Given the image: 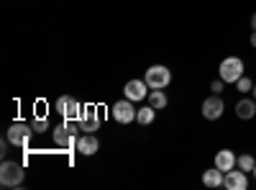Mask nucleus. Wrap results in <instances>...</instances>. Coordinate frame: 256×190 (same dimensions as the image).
I'll list each match as a JSON object with an SVG mask.
<instances>
[{
  "instance_id": "obj_1",
  "label": "nucleus",
  "mask_w": 256,
  "mask_h": 190,
  "mask_svg": "<svg viewBox=\"0 0 256 190\" xmlns=\"http://www.w3.org/2000/svg\"><path fill=\"white\" fill-rule=\"evenodd\" d=\"M77 129H80V121L64 118V123L54 129L56 146H62V149H72V146H77Z\"/></svg>"
},
{
  "instance_id": "obj_2",
  "label": "nucleus",
  "mask_w": 256,
  "mask_h": 190,
  "mask_svg": "<svg viewBox=\"0 0 256 190\" xmlns=\"http://www.w3.org/2000/svg\"><path fill=\"white\" fill-rule=\"evenodd\" d=\"M218 72H220L223 82H238L244 77V62H241V57H226L220 62Z\"/></svg>"
},
{
  "instance_id": "obj_3",
  "label": "nucleus",
  "mask_w": 256,
  "mask_h": 190,
  "mask_svg": "<svg viewBox=\"0 0 256 190\" xmlns=\"http://www.w3.org/2000/svg\"><path fill=\"white\" fill-rule=\"evenodd\" d=\"M146 85L152 88V90H164L169 85V80H172V72H169L164 65H154V67H148L146 70Z\"/></svg>"
},
{
  "instance_id": "obj_4",
  "label": "nucleus",
  "mask_w": 256,
  "mask_h": 190,
  "mask_svg": "<svg viewBox=\"0 0 256 190\" xmlns=\"http://www.w3.org/2000/svg\"><path fill=\"white\" fill-rule=\"evenodd\" d=\"M0 182H3L6 187H16L24 182V164L18 162H3V167H0Z\"/></svg>"
},
{
  "instance_id": "obj_5",
  "label": "nucleus",
  "mask_w": 256,
  "mask_h": 190,
  "mask_svg": "<svg viewBox=\"0 0 256 190\" xmlns=\"http://www.w3.org/2000/svg\"><path fill=\"white\" fill-rule=\"evenodd\" d=\"M34 136V126L31 123H24V121H16L10 129H8V141L16 144V146H28Z\"/></svg>"
},
{
  "instance_id": "obj_6",
  "label": "nucleus",
  "mask_w": 256,
  "mask_h": 190,
  "mask_svg": "<svg viewBox=\"0 0 256 190\" xmlns=\"http://www.w3.org/2000/svg\"><path fill=\"white\" fill-rule=\"evenodd\" d=\"M56 113H62L64 118L80 121V118H82V105H80L77 98H72V95H62V98L56 100Z\"/></svg>"
},
{
  "instance_id": "obj_7",
  "label": "nucleus",
  "mask_w": 256,
  "mask_h": 190,
  "mask_svg": "<svg viewBox=\"0 0 256 190\" xmlns=\"http://www.w3.org/2000/svg\"><path fill=\"white\" fill-rule=\"evenodd\" d=\"M223 98L218 95V93H212L210 98H205L202 100V116L208 118V121H216V118H220L223 116Z\"/></svg>"
},
{
  "instance_id": "obj_8",
  "label": "nucleus",
  "mask_w": 256,
  "mask_h": 190,
  "mask_svg": "<svg viewBox=\"0 0 256 190\" xmlns=\"http://www.w3.org/2000/svg\"><path fill=\"white\" fill-rule=\"evenodd\" d=\"M113 118L118 121V123H131V121H136V108H134V100H118L116 105H113Z\"/></svg>"
},
{
  "instance_id": "obj_9",
  "label": "nucleus",
  "mask_w": 256,
  "mask_h": 190,
  "mask_svg": "<svg viewBox=\"0 0 256 190\" xmlns=\"http://www.w3.org/2000/svg\"><path fill=\"white\" fill-rule=\"evenodd\" d=\"M98 126H100V116H98V111H95V105H88V108H82L80 131L92 134V131H98Z\"/></svg>"
},
{
  "instance_id": "obj_10",
  "label": "nucleus",
  "mask_w": 256,
  "mask_h": 190,
  "mask_svg": "<svg viewBox=\"0 0 256 190\" xmlns=\"http://www.w3.org/2000/svg\"><path fill=\"white\" fill-rule=\"evenodd\" d=\"M223 185L228 187V190H246V185H248V180H246V172L241 170H228L226 172V177H223Z\"/></svg>"
},
{
  "instance_id": "obj_11",
  "label": "nucleus",
  "mask_w": 256,
  "mask_h": 190,
  "mask_svg": "<svg viewBox=\"0 0 256 190\" xmlns=\"http://www.w3.org/2000/svg\"><path fill=\"white\" fill-rule=\"evenodd\" d=\"M146 88H148V85H146V80H131V82H126L123 93H126L128 100H144V98L148 95Z\"/></svg>"
},
{
  "instance_id": "obj_12",
  "label": "nucleus",
  "mask_w": 256,
  "mask_h": 190,
  "mask_svg": "<svg viewBox=\"0 0 256 190\" xmlns=\"http://www.w3.org/2000/svg\"><path fill=\"white\" fill-rule=\"evenodd\" d=\"M98 149H100V141H98V136H92V134H84V136H80V139H77V152H82L84 157L95 154Z\"/></svg>"
},
{
  "instance_id": "obj_13",
  "label": "nucleus",
  "mask_w": 256,
  "mask_h": 190,
  "mask_svg": "<svg viewBox=\"0 0 256 190\" xmlns=\"http://www.w3.org/2000/svg\"><path fill=\"white\" fill-rule=\"evenodd\" d=\"M236 154H233L230 149H220L218 154H216V167L218 170H223V172H228V170H233V167H236Z\"/></svg>"
},
{
  "instance_id": "obj_14",
  "label": "nucleus",
  "mask_w": 256,
  "mask_h": 190,
  "mask_svg": "<svg viewBox=\"0 0 256 190\" xmlns=\"http://www.w3.org/2000/svg\"><path fill=\"white\" fill-rule=\"evenodd\" d=\"M223 177H226V172L218 170V167H212V170L202 172V185H208V187H220V185H223Z\"/></svg>"
},
{
  "instance_id": "obj_15",
  "label": "nucleus",
  "mask_w": 256,
  "mask_h": 190,
  "mask_svg": "<svg viewBox=\"0 0 256 190\" xmlns=\"http://www.w3.org/2000/svg\"><path fill=\"white\" fill-rule=\"evenodd\" d=\"M254 113H256V100H238V105H236L238 118L248 121V118H254Z\"/></svg>"
},
{
  "instance_id": "obj_16",
  "label": "nucleus",
  "mask_w": 256,
  "mask_h": 190,
  "mask_svg": "<svg viewBox=\"0 0 256 190\" xmlns=\"http://www.w3.org/2000/svg\"><path fill=\"white\" fill-rule=\"evenodd\" d=\"M148 105H152V108H156V111H162L164 105H166V95H164L162 90H152V93H148Z\"/></svg>"
},
{
  "instance_id": "obj_17",
  "label": "nucleus",
  "mask_w": 256,
  "mask_h": 190,
  "mask_svg": "<svg viewBox=\"0 0 256 190\" xmlns=\"http://www.w3.org/2000/svg\"><path fill=\"white\" fill-rule=\"evenodd\" d=\"M154 116H156V108H152V105H146V108L136 111V121H138V123H144V126L152 123V121H154Z\"/></svg>"
},
{
  "instance_id": "obj_18",
  "label": "nucleus",
  "mask_w": 256,
  "mask_h": 190,
  "mask_svg": "<svg viewBox=\"0 0 256 190\" xmlns=\"http://www.w3.org/2000/svg\"><path fill=\"white\" fill-rule=\"evenodd\" d=\"M236 167H241L244 172H254V167H256V159H254L251 154H241V157L236 159Z\"/></svg>"
},
{
  "instance_id": "obj_19",
  "label": "nucleus",
  "mask_w": 256,
  "mask_h": 190,
  "mask_svg": "<svg viewBox=\"0 0 256 190\" xmlns=\"http://www.w3.org/2000/svg\"><path fill=\"white\" fill-rule=\"evenodd\" d=\"M31 126H34V131H36V134H41V131H46V129H49V121L41 116V118H34Z\"/></svg>"
},
{
  "instance_id": "obj_20",
  "label": "nucleus",
  "mask_w": 256,
  "mask_h": 190,
  "mask_svg": "<svg viewBox=\"0 0 256 190\" xmlns=\"http://www.w3.org/2000/svg\"><path fill=\"white\" fill-rule=\"evenodd\" d=\"M236 88H238L241 93H248V90H254V82H251L248 77H241V80L236 82Z\"/></svg>"
},
{
  "instance_id": "obj_21",
  "label": "nucleus",
  "mask_w": 256,
  "mask_h": 190,
  "mask_svg": "<svg viewBox=\"0 0 256 190\" xmlns=\"http://www.w3.org/2000/svg\"><path fill=\"white\" fill-rule=\"evenodd\" d=\"M210 90L220 95V93H223V80H216V82H212V85H210Z\"/></svg>"
},
{
  "instance_id": "obj_22",
  "label": "nucleus",
  "mask_w": 256,
  "mask_h": 190,
  "mask_svg": "<svg viewBox=\"0 0 256 190\" xmlns=\"http://www.w3.org/2000/svg\"><path fill=\"white\" fill-rule=\"evenodd\" d=\"M251 47H254V49H256V31H254V34H251Z\"/></svg>"
},
{
  "instance_id": "obj_23",
  "label": "nucleus",
  "mask_w": 256,
  "mask_h": 190,
  "mask_svg": "<svg viewBox=\"0 0 256 190\" xmlns=\"http://www.w3.org/2000/svg\"><path fill=\"white\" fill-rule=\"evenodd\" d=\"M251 29H254V31H256V13H254V16H251Z\"/></svg>"
},
{
  "instance_id": "obj_24",
  "label": "nucleus",
  "mask_w": 256,
  "mask_h": 190,
  "mask_svg": "<svg viewBox=\"0 0 256 190\" xmlns=\"http://www.w3.org/2000/svg\"><path fill=\"white\" fill-rule=\"evenodd\" d=\"M251 93H254V100H256V82H254V90Z\"/></svg>"
},
{
  "instance_id": "obj_25",
  "label": "nucleus",
  "mask_w": 256,
  "mask_h": 190,
  "mask_svg": "<svg viewBox=\"0 0 256 190\" xmlns=\"http://www.w3.org/2000/svg\"><path fill=\"white\" fill-rule=\"evenodd\" d=\"M254 175H256V167H254Z\"/></svg>"
}]
</instances>
